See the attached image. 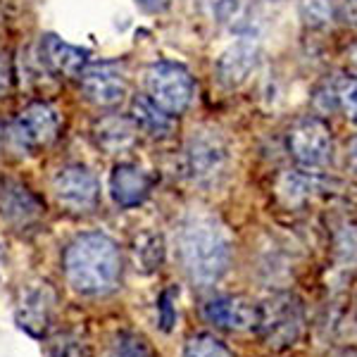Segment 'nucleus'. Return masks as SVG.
<instances>
[{
	"mask_svg": "<svg viewBox=\"0 0 357 357\" xmlns=\"http://www.w3.org/2000/svg\"><path fill=\"white\" fill-rule=\"evenodd\" d=\"M231 238L212 215H191L178 229V257L191 284L207 289L227 274L231 264Z\"/></svg>",
	"mask_w": 357,
	"mask_h": 357,
	"instance_id": "1",
	"label": "nucleus"
},
{
	"mask_svg": "<svg viewBox=\"0 0 357 357\" xmlns=\"http://www.w3.org/2000/svg\"><path fill=\"white\" fill-rule=\"evenodd\" d=\"M67 284L84 296H107L122 281V250L107 234H82L62 257Z\"/></svg>",
	"mask_w": 357,
	"mask_h": 357,
	"instance_id": "2",
	"label": "nucleus"
},
{
	"mask_svg": "<svg viewBox=\"0 0 357 357\" xmlns=\"http://www.w3.org/2000/svg\"><path fill=\"white\" fill-rule=\"evenodd\" d=\"M255 326L269 348L289 350L301 341L305 331L303 303L293 293H276L262 305H257Z\"/></svg>",
	"mask_w": 357,
	"mask_h": 357,
	"instance_id": "3",
	"label": "nucleus"
},
{
	"mask_svg": "<svg viewBox=\"0 0 357 357\" xmlns=\"http://www.w3.org/2000/svg\"><path fill=\"white\" fill-rule=\"evenodd\" d=\"M229 162H231V155L220 131H193L186 143V172L193 183L205 188L220 186V181L227 176Z\"/></svg>",
	"mask_w": 357,
	"mask_h": 357,
	"instance_id": "4",
	"label": "nucleus"
},
{
	"mask_svg": "<svg viewBox=\"0 0 357 357\" xmlns=\"http://www.w3.org/2000/svg\"><path fill=\"white\" fill-rule=\"evenodd\" d=\"M60 112L50 102H31L10 124L3 141L8 148H15L20 153H31L38 148H48L60 136Z\"/></svg>",
	"mask_w": 357,
	"mask_h": 357,
	"instance_id": "5",
	"label": "nucleus"
},
{
	"mask_svg": "<svg viewBox=\"0 0 357 357\" xmlns=\"http://www.w3.org/2000/svg\"><path fill=\"white\" fill-rule=\"evenodd\" d=\"M291 158L303 172L317 174L319 169L331 165L333 158V136L326 122L319 117H303L286 134Z\"/></svg>",
	"mask_w": 357,
	"mask_h": 357,
	"instance_id": "6",
	"label": "nucleus"
},
{
	"mask_svg": "<svg viewBox=\"0 0 357 357\" xmlns=\"http://www.w3.org/2000/svg\"><path fill=\"white\" fill-rule=\"evenodd\" d=\"M148 98L167 114H181L188 110L195 93L193 77L186 67L176 62H155L146 72Z\"/></svg>",
	"mask_w": 357,
	"mask_h": 357,
	"instance_id": "7",
	"label": "nucleus"
},
{
	"mask_svg": "<svg viewBox=\"0 0 357 357\" xmlns=\"http://www.w3.org/2000/svg\"><path fill=\"white\" fill-rule=\"evenodd\" d=\"M82 91L86 100H91L98 107H114L124 100L129 82L126 72L119 62H96L86 65L84 72L79 74Z\"/></svg>",
	"mask_w": 357,
	"mask_h": 357,
	"instance_id": "8",
	"label": "nucleus"
},
{
	"mask_svg": "<svg viewBox=\"0 0 357 357\" xmlns=\"http://www.w3.org/2000/svg\"><path fill=\"white\" fill-rule=\"evenodd\" d=\"M53 191L60 205L72 212H91L100 203V183L82 165H67L53 178Z\"/></svg>",
	"mask_w": 357,
	"mask_h": 357,
	"instance_id": "9",
	"label": "nucleus"
},
{
	"mask_svg": "<svg viewBox=\"0 0 357 357\" xmlns=\"http://www.w3.org/2000/svg\"><path fill=\"white\" fill-rule=\"evenodd\" d=\"M45 215V205L26 183L17 178H0V217L15 229L36 227Z\"/></svg>",
	"mask_w": 357,
	"mask_h": 357,
	"instance_id": "10",
	"label": "nucleus"
},
{
	"mask_svg": "<svg viewBox=\"0 0 357 357\" xmlns=\"http://www.w3.org/2000/svg\"><path fill=\"white\" fill-rule=\"evenodd\" d=\"M55 305H57V296L50 289V284L41 281V284L26 286L22 291V298L17 303V312H15L20 329H24L33 338H43L55 319Z\"/></svg>",
	"mask_w": 357,
	"mask_h": 357,
	"instance_id": "11",
	"label": "nucleus"
},
{
	"mask_svg": "<svg viewBox=\"0 0 357 357\" xmlns=\"http://www.w3.org/2000/svg\"><path fill=\"white\" fill-rule=\"evenodd\" d=\"M257 62H260V45L252 41L250 36L238 38L231 48L224 50L220 62H217L220 82L229 86V89H238L257 69Z\"/></svg>",
	"mask_w": 357,
	"mask_h": 357,
	"instance_id": "12",
	"label": "nucleus"
},
{
	"mask_svg": "<svg viewBox=\"0 0 357 357\" xmlns=\"http://www.w3.org/2000/svg\"><path fill=\"white\" fill-rule=\"evenodd\" d=\"M38 57H41V62L48 72L65 79L79 77L84 72V67L89 65V50L65 43L62 38L53 36V33L41 38V43H38Z\"/></svg>",
	"mask_w": 357,
	"mask_h": 357,
	"instance_id": "13",
	"label": "nucleus"
},
{
	"mask_svg": "<svg viewBox=\"0 0 357 357\" xmlns=\"http://www.w3.org/2000/svg\"><path fill=\"white\" fill-rule=\"evenodd\" d=\"M255 312L257 305L243 296H222L203 305V317L210 324L231 331H245L255 326Z\"/></svg>",
	"mask_w": 357,
	"mask_h": 357,
	"instance_id": "14",
	"label": "nucleus"
},
{
	"mask_svg": "<svg viewBox=\"0 0 357 357\" xmlns=\"http://www.w3.org/2000/svg\"><path fill=\"white\" fill-rule=\"evenodd\" d=\"M153 176L138 165H117L110 174V191L117 205L136 207L151 195Z\"/></svg>",
	"mask_w": 357,
	"mask_h": 357,
	"instance_id": "15",
	"label": "nucleus"
},
{
	"mask_svg": "<svg viewBox=\"0 0 357 357\" xmlns=\"http://www.w3.org/2000/svg\"><path fill=\"white\" fill-rule=\"evenodd\" d=\"M312 102L321 114L343 112L355 117V79L350 74H333L314 91Z\"/></svg>",
	"mask_w": 357,
	"mask_h": 357,
	"instance_id": "16",
	"label": "nucleus"
},
{
	"mask_svg": "<svg viewBox=\"0 0 357 357\" xmlns=\"http://www.w3.org/2000/svg\"><path fill=\"white\" fill-rule=\"evenodd\" d=\"M138 129L131 122V117L122 114H107L93 124V138L96 143L107 153H122L136 143Z\"/></svg>",
	"mask_w": 357,
	"mask_h": 357,
	"instance_id": "17",
	"label": "nucleus"
},
{
	"mask_svg": "<svg viewBox=\"0 0 357 357\" xmlns=\"http://www.w3.org/2000/svg\"><path fill=\"white\" fill-rule=\"evenodd\" d=\"M131 122L136 124L138 131L155 138H165L174 131V119L172 114L160 110L148 96H138L131 102Z\"/></svg>",
	"mask_w": 357,
	"mask_h": 357,
	"instance_id": "18",
	"label": "nucleus"
},
{
	"mask_svg": "<svg viewBox=\"0 0 357 357\" xmlns=\"http://www.w3.org/2000/svg\"><path fill=\"white\" fill-rule=\"evenodd\" d=\"M260 5L262 0H220L217 15L231 31L248 36L260 17Z\"/></svg>",
	"mask_w": 357,
	"mask_h": 357,
	"instance_id": "19",
	"label": "nucleus"
},
{
	"mask_svg": "<svg viewBox=\"0 0 357 357\" xmlns=\"http://www.w3.org/2000/svg\"><path fill=\"white\" fill-rule=\"evenodd\" d=\"M317 188V176L310 172V174H303L301 172H286V174L279 176V183H276V193L286 200V205H303L307 203V198L312 195Z\"/></svg>",
	"mask_w": 357,
	"mask_h": 357,
	"instance_id": "20",
	"label": "nucleus"
},
{
	"mask_svg": "<svg viewBox=\"0 0 357 357\" xmlns=\"http://www.w3.org/2000/svg\"><path fill=\"white\" fill-rule=\"evenodd\" d=\"M105 357H160L146 336L136 331H117L107 345Z\"/></svg>",
	"mask_w": 357,
	"mask_h": 357,
	"instance_id": "21",
	"label": "nucleus"
},
{
	"mask_svg": "<svg viewBox=\"0 0 357 357\" xmlns=\"http://www.w3.org/2000/svg\"><path fill=\"white\" fill-rule=\"evenodd\" d=\"M183 357H231L229 348L210 333H195L186 341Z\"/></svg>",
	"mask_w": 357,
	"mask_h": 357,
	"instance_id": "22",
	"label": "nucleus"
},
{
	"mask_svg": "<svg viewBox=\"0 0 357 357\" xmlns=\"http://www.w3.org/2000/svg\"><path fill=\"white\" fill-rule=\"evenodd\" d=\"M333 10L336 0H301V15L310 26H326L333 20Z\"/></svg>",
	"mask_w": 357,
	"mask_h": 357,
	"instance_id": "23",
	"label": "nucleus"
},
{
	"mask_svg": "<svg viewBox=\"0 0 357 357\" xmlns=\"http://www.w3.org/2000/svg\"><path fill=\"white\" fill-rule=\"evenodd\" d=\"M136 255L141 257V264L153 272L162 264V255H165V248H162V238L160 236H148L146 243H141V248H136Z\"/></svg>",
	"mask_w": 357,
	"mask_h": 357,
	"instance_id": "24",
	"label": "nucleus"
},
{
	"mask_svg": "<svg viewBox=\"0 0 357 357\" xmlns=\"http://www.w3.org/2000/svg\"><path fill=\"white\" fill-rule=\"evenodd\" d=\"M50 357H91L89 345L77 336H62L60 341L53 343Z\"/></svg>",
	"mask_w": 357,
	"mask_h": 357,
	"instance_id": "25",
	"label": "nucleus"
},
{
	"mask_svg": "<svg viewBox=\"0 0 357 357\" xmlns=\"http://www.w3.org/2000/svg\"><path fill=\"white\" fill-rule=\"evenodd\" d=\"M13 89V67H10L8 55L0 53V98L8 96Z\"/></svg>",
	"mask_w": 357,
	"mask_h": 357,
	"instance_id": "26",
	"label": "nucleus"
},
{
	"mask_svg": "<svg viewBox=\"0 0 357 357\" xmlns=\"http://www.w3.org/2000/svg\"><path fill=\"white\" fill-rule=\"evenodd\" d=\"M146 13H165L172 5V0H136Z\"/></svg>",
	"mask_w": 357,
	"mask_h": 357,
	"instance_id": "27",
	"label": "nucleus"
}]
</instances>
